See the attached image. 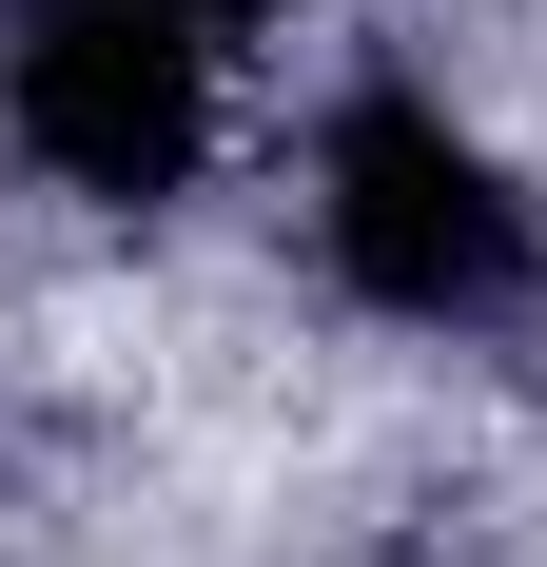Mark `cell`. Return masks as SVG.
Listing matches in <instances>:
<instances>
[{
  "mask_svg": "<svg viewBox=\"0 0 547 567\" xmlns=\"http://www.w3.org/2000/svg\"><path fill=\"white\" fill-rule=\"evenodd\" d=\"M176 20H216V40H235V20H274V0H176Z\"/></svg>",
  "mask_w": 547,
  "mask_h": 567,
  "instance_id": "cell-3",
  "label": "cell"
},
{
  "mask_svg": "<svg viewBox=\"0 0 547 567\" xmlns=\"http://www.w3.org/2000/svg\"><path fill=\"white\" fill-rule=\"evenodd\" d=\"M0 137L59 196H99V216L196 196V157H216V20H176V0H20Z\"/></svg>",
  "mask_w": 547,
  "mask_h": 567,
  "instance_id": "cell-2",
  "label": "cell"
},
{
  "mask_svg": "<svg viewBox=\"0 0 547 567\" xmlns=\"http://www.w3.org/2000/svg\"><path fill=\"white\" fill-rule=\"evenodd\" d=\"M313 255L352 313L391 333H450V352H508L547 313V216L528 176L431 99V79H352L313 117Z\"/></svg>",
  "mask_w": 547,
  "mask_h": 567,
  "instance_id": "cell-1",
  "label": "cell"
}]
</instances>
